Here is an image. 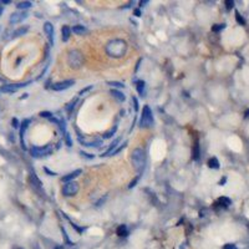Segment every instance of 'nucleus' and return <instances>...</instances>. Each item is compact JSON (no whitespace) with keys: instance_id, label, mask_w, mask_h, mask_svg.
Wrapping results in <instances>:
<instances>
[{"instance_id":"nucleus-3","label":"nucleus","mask_w":249,"mask_h":249,"mask_svg":"<svg viewBox=\"0 0 249 249\" xmlns=\"http://www.w3.org/2000/svg\"><path fill=\"white\" fill-rule=\"evenodd\" d=\"M69 65L71 69H80L84 64V55L79 50H72L69 54Z\"/></svg>"},{"instance_id":"nucleus-2","label":"nucleus","mask_w":249,"mask_h":249,"mask_svg":"<svg viewBox=\"0 0 249 249\" xmlns=\"http://www.w3.org/2000/svg\"><path fill=\"white\" fill-rule=\"evenodd\" d=\"M131 161H132V164H133L134 169L141 173L143 171V168H144V164H146V154H144L143 149L142 148L133 149Z\"/></svg>"},{"instance_id":"nucleus-35","label":"nucleus","mask_w":249,"mask_h":249,"mask_svg":"<svg viewBox=\"0 0 249 249\" xmlns=\"http://www.w3.org/2000/svg\"><path fill=\"white\" fill-rule=\"evenodd\" d=\"M132 100H133V109H134V111L137 112V111H138V107H139V106H138V100H137L136 97H133Z\"/></svg>"},{"instance_id":"nucleus-29","label":"nucleus","mask_w":249,"mask_h":249,"mask_svg":"<svg viewBox=\"0 0 249 249\" xmlns=\"http://www.w3.org/2000/svg\"><path fill=\"white\" fill-rule=\"evenodd\" d=\"M65 142H66V144H67L69 147H71V146H72L71 136H70V133H69V132H65Z\"/></svg>"},{"instance_id":"nucleus-36","label":"nucleus","mask_w":249,"mask_h":249,"mask_svg":"<svg viewBox=\"0 0 249 249\" xmlns=\"http://www.w3.org/2000/svg\"><path fill=\"white\" fill-rule=\"evenodd\" d=\"M91 89H92V86H91V85H90V86H87V87H85V89H82V90H81V91H80V92H79V95H84V94H86V92H87V91H90V90H91Z\"/></svg>"},{"instance_id":"nucleus-41","label":"nucleus","mask_w":249,"mask_h":249,"mask_svg":"<svg viewBox=\"0 0 249 249\" xmlns=\"http://www.w3.org/2000/svg\"><path fill=\"white\" fill-rule=\"evenodd\" d=\"M147 2H148V1H141L139 4H141V6H144V4H147Z\"/></svg>"},{"instance_id":"nucleus-14","label":"nucleus","mask_w":249,"mask_h":249,"mask_svg":"<svg viewBox=\"0 0 249 249\" xmlns=\"http://www.w3.org/2000/svg\"><path fill=\"white\" fill-rule=\"evenodd\" d=\"M111 95L117 100V101H120V102H124V95L121 92V91H119V90H111Z\"/></svg>"},{"instance_id":"nucleus-13","label":"nucleus","mask_w":249,"mask_h":249,"mask_svg":"<svg viewBox=\"0 0 249 249\" xmlns=\"http://www.w3.org/2000/svg\"><path fill=\"white\" fill-rule=\"evenodd\" d=\"M76 35H85L86 34V27L84 26V25H75L72 29H71Z\"/></svg>"},{"instance_id":"nucleus-32","label":"nucleus","mask_w":249,"mask_h":249,"mask_svg":"<svg viewBox=\"0 0 249 249\" xmlns=\"http://www.w3.org/2000/svg\"><path fill=\"white\" fill-rule=\"evenodd\" d=\"M226 6H227L228 10L233 9V6H234V1H233V0H227V1H226Z\"/></svg>"},{"instance_id":"nucleus-23","label":"nucleus","mask_w":249,"mask_h":249,"mask_svg":"<svg viewBox=\"0 0 249 249\" xmlns=\"http://www.w3.org/2000/svg\"><path fill=\"white\" fill-rule=\"evenodd\" d=\"M31 2L30 1H22V2H19L17 5H16V7L17 9H29V7H31Z\"/></svg>"},{"instance_id":"nucleus-39","label":"nucleus","mask_w":249,"mask_h":249,"mask_svg":"<svg viewBox=\"0 0 249 249\" xmlns=\"http://www.w3.org/2000/svg\"><path fill=\"white\" fill-rule=\"evenodd\" d=\"M226 182H227V177H223V178L221 179V182H219V186H224Z\"/></svg>"},{"instance_id":"nucleus-20","label":"nucleus","mask_w":249,"mask_h":249,"mask_svg":"<svg viewBox=\"0 0 249 249\" xmlns=\"http://www.w3.org/2000/svg\"><path fill=\"white\" fill-rule=\"evenodd\" d=\"M117 128H119V127H117V124H115V126H114V127H112L110 131H107V132L104 134V138H111V137H112V136H114V134L117 132Z\"/></svg>"},{"instance_id":"nucleus-21","label":"nucleus","mask_w":249,"mask_h":249,"mask_svg":"<svg viewBox=\"0 0 249 249\" xmlns=\"http://www.w3.org/2000/svg\"><path fill=\"white\" fill-rule=\"evenodd\" d=\"M117 234L120 236V237H124V236H127V227L122 224V226H120L119 228H117Z\"/></svg>"},{"instance_id":"nucleus-7","label":"nucleus","mask_w":249,"mask_h":249,"mask_svg":"<svg viewBox=\"0 0 249 249\" xmlns=\"http://www.w3.org/2000/svg\"><path fill=\"white\" fill-rule=\"evenodd\" d=\"M74 84H75V80H65V81L54 84L52 85V90H55V91H64L66 89H70Z\"/></svg>"},{"instance_id":"nucleus-37","label":"nucleus","mask_w":249,"mask_h":249,"mask_svg":"<svg viewBox=\"0 0 249 249\" xmlns=\"http://www.w3.org/2000/svg\"><path fill=\"white\" fill-rule=\"evenodd\" d=\"M44 171H45V173H47L49 176H56L57 173H55V172H52V171H50L47 167H44Z\"/></svg>"},{"instance_id":"nucleus-40","label":"nucleus","mask_w":249,"mask_h":249,"mask_svg":"<svg viewBox=\"0 0 249 249\" xmlns=\"http://www.w3.org/2000/svg\"><path fill=\"white\" fill-rule=\"evenodd\" d=\"M134 15H136V16H141V11H139L138 9H137V10H134Z\"/></svg>"},{"instance_id":"nucleus-17","label":"nucleus","mask_w":249,"mask_h":249,"mask_svg":"<svg viewBox=\"0 0 249 249\" xmlns=\"http://www.w3.org/2000/svg\"><path fill=\"white\" fill-rule=\"evenodd\" d=\"M218 203H221L223 207H228L232 204V201L228 197H221V198H218Z\"/></svg>"},{"instance_id":"nucleus-10","label":"nucleus","mask_w":249,"mask_h":249,"mask_svg":"<svg viewBox=\"0 0 249 249\" xmlns=\"http://www.w3.org/2000/svg\"><path fill=\"white\" fill-rule=\"evenodd\" d=\"M120 141H121V138H120V137H119V138H116V139H115V141H114V142L110 144V147L107 148V151H105V152H104L101 156H102V157H105V156H110V154H111V153H112V152L116 149V147L119 146Z\"/></svg>"},{"instance_id":"nucleus-15","label":"nucleus","mask_w":249,"mask_h":249,"mask_svg":"<svg viewBox=\"0 0 249 249\" xmlns=\"http://www.w3.org/2000/svg\"><path fill=\"white\" fill-rule=\"evenodd\" d=\"M70 32H71V29H70L67 25L62 26V29H61V34H62V40H64V41H67V40H69V37H70Z\"/></svg>"},{"instance_id":"nucleus-25","label":"nucleus","mask_w":249,"mask_h":249,"mask_svg":"<svg viewBox=\"0 0 249 249\" xmlns=\"http://www.w3.org/2000/svg\"><path fill=\"white\" fill-rule=\"evenodd\" d=\"M126 146H127V141H126L124 143H122V144H120V146H119V147H117V148H116V149H115V151H114V152H112V153H111L110 156H115V154L120 153V152H121V151L124 149V147H126Z\"/></svg>"},{"instance_id":"nucleus-24","label":"nucleus","mask_w":249,"mask_h":249,"mask_svg":"<svg viewBox=\"0 0 249 249\" xmlns=\"http://www.w3.org/2000/svg\"><path fill=\"white\" fill-rule=\"evenodd\" d=\"M224 27H226V24H216V25L212 26V31L218 32V31H222Z\"/></svg>"},{"instance_id":"nucleus-38","label":"nucleus","mask_w":249,"mask_h":249,"mask_svg":"<svg viewBox=\"0 0 249 249\" xmlns=\"http://www.w3.org/2000/svg\"><path fill=\"white\" fill-rule=\"evenodd\" d=\"M223 249H238L234 244H226L224 247H223Z\"/></svg>"},{"instance_id":"nucleus-11","label":"nucleus","mask_w":249,"mask_h":249,"mask_svg":"<svg viewBox=\"0 0 249 249\" xmlns=\"http://www.w3.org/2000/svg\"><path fill=\"white\" fill-rule=\"evenodd\" d=\"M82 173V171L81 169H76V171H74V172H71V173H69V174H66V176H64L61 179L64 181V182H71L74 178H76L77 176H80Z\"/></svg>"},{"instance_id":"nucleus-18","label":"nucleus","mask_w":249,"mask_h":249,"mask_svg":"<svg viewBox=\"0 0 249 249\" xmlns=\"http://www.w3.org/2000/svg\"><path fill=\"white\" fill-rule=\"evenodd\" d=\"M101 144H102L101 139H95L92 142H84V146H87V147H100Z\"/></svg>"},{"instance_id":"nucleus-22","label":"nucleus","mask_w":249,"mask_h":249,"mask_svg":"<svg viewBox=\"0 0 249 249\" xmlns=\"http://www.w3.org/2000/svg\"><path fill=\"white\" fill-rule=\"evenodd\" d=\"M193 159L198 161L199 159V144L196 143V146L193 147Z\"/></svg>"},{"instance_id":"nucleus-33","label":"nucleus","mask_w":249,"mask_h":249,"mask_svg":"<svg viewBox=\"0 0 249 249\" xmlns=\"http://www.w3.org/2000/svg\"><path fill=\"white\" fill-rule=\"evenodd\" d=\"M80 154H81L82 157H85V158H89V159H92V158H94V156H92L91 153H86V152H84V151H81Z\"/></svg>"},{"instance_id":"nucleus-27","label":"nucleus","mask_w":249,"mask_h":249,"mask_svg":"<svg viewBox=\"0 0 249 249\" xmlns=\"http://www.w3.org/2000/svg\"><path fill=\"white\" fill-rule=\"evenodd\" d=\"M26 31H27V27H20V29H17L16 31H14V35H15V36H21V35H24Z\"/></svg>"},{"instance_id":"nucleus-16","label":"nucleus","mask_w":249,"mask_h":249,"mask_svg":"<svg viewBox=\"0 0 249 249\" xmlns=\"http://www.w3.org/2000/svg\"><path fill=\"white\" fill-rule=\"evenodd\" d=\"M136 87H137V92L141 95V96H143V94H144V87H146V84L143 82V81H137V85H136Z\"/></svg>"},{"instance_id":"nucleus-12","label":"nucleus","mask_w":249,"mask_h":249,"mask_svg":"<svg viewBox=\"0 0 249 249\" xmlns=\"http://www.w3.org/2000/svg\"><path fill=\"white\" fill-rule=\"evenodd\" d=\"M208 167H209V168H213V169H218V168L221 167L218 158H217V157L209 158V159H208Z\"/></svg>"},{"instance_id":"nucleus-28","label":"nucleus","mask_w":249,"mask_h":249,"mask_svg":"<svg viewBox=\"0 0 249 249\" xmlns=\"http://www.w3.org/2000/svg\"><path fill=\"white\" fill-rule=\"evenodd\" d=\"M109 85H111V86H115L116 89H124V85L122 82H119V81H110L109 82Z\"/></svg>"},{"instance_id":"nucleus-30","label":"nucleus","mask_w":249,"mask_h":249,"mask_svg":"<svg viewBox=\"0 0 249 249\" xmlns=\"http://www.w3.org/2000/svg\"><path fill=\"white\" fill-rule=\"evenodd\" d=\"M61 232H62V234H64V239H65V242L67 241V244H69V246H72V242L69 239V237H67V233L65 232V229H64V228H61Z\"/></svg>"},{"instance_id":"nucleus-6","label":"nucleus","mask_w":249,"mask_h":249,"mask_svg":"<svg viewBox=\"0 0 249 249\" xmlns=\"http://www.w3.org/2000/svg\"><path fill=\"white\" fill-rule=\"evenodd\" d=\"M30 152H31V156H32V157H42V156H46L47 153L51 152V147H50V146L32 147Z\"/></svg>"},{"instance_id":"nucleus-43","label":"nucleus","mask_w":249,"mask_h":249,"mask_svg":"<svg viewBox=\"0 0 249 249\" xmlns=\"http://www.w3.org/2000/svg\"><path fill=\"white\" fill-rule=\"evenodd\" d=\"M1 12H2V9H1V7H0V14H1Z\"/></svg>"},{"instance_id":"nucleus-5","label":"nucleus","mask_w":249,"mask_h":249,"mask_svg":"<svg viewBox=\"0 0 249 249\" xmlns=\"http://www.w3.org/2000/svg\"><path fill=\"white\" fill-rule=\"evenodd\" d=\"M79 184L74 181L71 182H66V184L62 187V194L64 196H67V197H71V196H75L77 192H79Z\"/></svg>"},{"instance_id":"nucleus-31","label":"nucleus","mask_w":249,"mask_h":249,"mask_svg":"<svg viewBox=\"0 0 249 249\" xmlns=\"http://www.w3.org/2000/svg\"><path fill=\"white\" fill-rule=\"evenodd\" d=\"M40 116H41V117H46V119H51V117H52V114L49 112V111H42V112H40Z\"/></svg>"},{"instance_id":"nucleus-8","label":"nucleus","mask_w":249,"mask_h":249,"mask_svg":"<svg viewBox=\"0 0 249 249\" xmlns=\"http://www.w3.org/2000/svg\"><path fill=\"white\" fill-rule=\"evenodd\" d=\"M44 31H45V34H46L50 44H54V26H52V24L49 22V21H46L44 24Z\"/></svg>"},{"instance_id":"nucleus-19","label":"nucleus","mask_w":249,"mask_h":249,"mask_svg":"<svg viewBox=\"0 0 249 249\" xmlns=\"http://www.w3.org/2000/svg\"><path fill=\"white\" fill-rule=\"evenodd\" d=\"M76 104H77V99L75 97V99H72V100H71V101H70V102L66 105V112H67V114H70V112L72 111V109L75 107V105H76Z\"/></svg>"},{"instance_id":"nucleus-42","label":"nucleus","mask_w":249,"mask_h":249,"mask_svg":"<svg viewBox=\"0 0 249 249\" xmlns=\"http://www.w3.org/2000/svg\"><path fill=\"white\" fill-rule=\"evenodd\" d=\"M246 117H249V110H247V112H246Z\"/></svg>"},{"instance_id":"nucleus-1","label":"nucleus","mask_w":249,"mask_h":249,"mask_svg":"<svg viewBox=\"0 0 249 249\" xmlns=\"http://www.w3.org/2000/svg\"><path fill=\"white\" fill-rule=\"evenodd\" d=\"M105 50L110 57H122L127 51V44L121 39H115L106 45Z\"/></svg>"},{"instance_id":"nucleus-9","label":"nucleus","mask_w":249,"mask_h":249,"mask_svg":"<svg viewBox=\"0 0 249 249\" xmlns=\"http://www.w3.org/2000/svg\"><path fill=\"white\" fill-rule=\"evenodd\" d=\"M26 17H27V14H26V12H15V14L11 15L10 21H11L12 24H15V22H21V21L25 20Z\"/></svg>"},{"instance_id":"nucleus-34","label":"nucleus","mask_w":249,"mask_h":249,"mask_svg":"<svg viewBox=\"0 0 249 249\" xmlns=\"http://www.w3.org/2000/svg\"><path fill=\"white\" fill-rule=\"evenodd\" d=\"M138 178H139V174H138V176H137V177H136V178H134V179H133V181H132V182L128 184V188H133V187L137 184V182H138Z\"/></svg>"},{"instance_id":"nucleus-4","label":"nucleus","mask_w":249,"mask_h":249,"mask_svg":"<svg viewBox=\"0 0 249 249\" xmlns=\"http://www.w3.org/2000/svg\"><path fill=\"white\" fill-rule=\"evenodd\" d=\"M139 126L142 128L147 127H152L153 126V114L151 111V107L149 106H144L143 110H142V116H141V121H139Z\"/></svg>"},{"instance_id":"nucleus-26","label":"nucleus","mask_w":249,"mask_h":249,"mask_svg":"<svg viewBox=\"0 0 249 249\" xmlns=\"http://www.w3.org/2000/svg\"><path fill=\"white\" fill-rule=\"evenodd\" d=\"M236 20H237L241 25H246V20H244L243 16L239 14V11H236Z\"/></svg>"}]
</instances>
